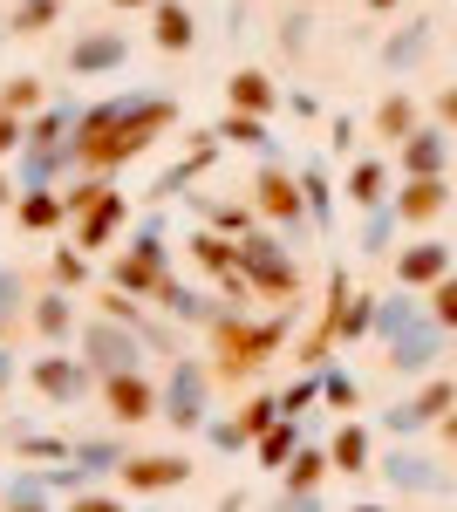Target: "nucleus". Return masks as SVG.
<instances>
[{"mask_svg": "<svg viewBox=\"0 0 457 512\" xmlns=\"http://www.w3.org/2000/svg\"><path fill=\"white\" fill-rule=\"evenodd\" d=\"M178 117L164 96H110V103H96V110H82L76 130L62 137V171L69 164H89V171H110V164L137 158L144 144H151L164 123Z\"/></svg>", "mask_w": 457, "mask_h": 512, "instance_id": "1", "label": "nucleus"}, {"mask_svg": "<svg viewBox=\"0 0 457 512\" xmlns=\"http://www.w3.org/2000/svg\"><path fill=\"white\" fill-rule=\"evenodd\" d=\"M82 355H89V369H96V376L137 369V328H130V321H116V315L89 321V328H82Z\"/></svg>", "mask_w": 457, "mask_h": 512, "instance_id": "2", "label": "nucleus"}, {"mask_svg": "<svg viewBox=\"0 0 457 512\" xmlns=\"http://www.w3.org/2000/svg\"><path fill=\"white\" fill-rule=\"evenodd\" d=\"M28 383H35L41 396H48V403H55V410H69V403H82V396H89V355H41L35 369H28Z\"/></svg>", "mask_w": 457, "mask_h": 512, "instance_id": "3", "label": "nucleus"}, {"mask_svg": "<svg viewBox=\"0 0 457 512\" xmlns=\"http://www.w3.org/2000/svg\"><path fill=\"white\" fill-rule=\"evenodd\" d=\"M280 342V321L267 328H239V321H219V376H246V369H260V355Z\"/></svg>", "mask_w": 457, "mask_h": 512, "instance_id": "4", "label": "nucleus"}, {"mask_svg": "<svg viewBox=\"0 0 457 512\" xmlns=\"http://www.w3.org/2000/svg\"><path fill=\"white\" fill-rule=\"evenodd\" d=\"M157 417H164V424H178V431L205 424V369H198V362H178V369H171V383H164V403H157Z\"/></svg>", "mask_w": 457, "mask_h": 512, "instance_id": "5", "label": "nucleus"}, {"mask_svg": "<svg viewBox=\"0 0 457 512\" xmlns=\"http://www.w3.org/2000/svg\"><path fill=\"white\" fill-rule=\"evenodd\" d=\"M103 396H110V417H116V424H151L157 403H164V390H151L137 369H116V376H103Z\"/></svg>", "mask_w": 457, "mask_h": 512, "instance_id": "6", "label": "nucleus"}, {"mask_svg": "<svg viewBox=\"0 0 457 512\" xmlns=\"http://www.w3.org/2000/svg\"><path fill=\"white\" fill-rule=\"evenodd\" d=\"M116 478H123L130 492H171V485H185V478H191V465H185V458H171V451H157V458H123Z\"/></svg>", "mask_w": 457, "mask_h": 512, "instance_id": "7", "label": "nucleus"}, {"mask_svg": "<svg viewBox=\"0 0 457 512\" xmlns=\"http://www.w3.org/2000/svg\"><path fill=\"white\" fill-rule=\"evenodd\" d=\"M239 274L260 280L267 294H294V267H287V253H280L273 239H253V246L239 253Z\"/></svg>", "mask_w": 457, "mask_h": 512, "instance_id": "8", "label": "nucleus"}, {"mask_svg": "<svg viewBox=\"0 0 457 512\" xmlns=\"http://www.w3.org/2000/svg\"><path fill=\"white\" fill-rule=\"evenodd\" d=\"M123 55H130L123 35H76V48H69V76H110V69H123Z\"/></svg>", "mask_w": 457, "mask_h": 512, "instance_id": "9", "label": "nucleus"}, {"mask_svg": "<svg viewBox=\"0 0 457 512\" xmlns=\"http://www.w3.org/2000/svg\"><path fill=\"white\" fill-rule=\"evenodd\" d=\"M123 219H130V198H123V192H103L96 205H89V212H82V226H76V246H82V253H96V246H110V233L123 226Z\"/></svg>", "mask_w": 457, "mask_h": 512, "instance_id": "10", "label": "nucleus"}, {"mask_svg": "<svg viewBox=\"0 0 457 512\" xmlns=\"http://www.w3.org/2000/svg\"><path fill=\"white\" fill-rule=\"evenodd\" d=\"M396 274H403V287H430V280H444V274H451V246L423 239V246H410V253L396 260Z\"/></svg>", "mask_w": 457, "mask_h": 512, "instance_id": "11", "label": "nucleus"}, {"mask_svg": "<svg viewBox=\"0 0 457 512\" xmlns=\"http://www.w3.org/2000/svg\"><path fill=\"white\" fill-rule=\"evenodd\" d=\"M396 212H403L410 226H423V219H437V212H444V178H437V171H423V178H410V185H403V198H396Z\"/></svg>", "mask_w": 457, "mask_h": 512, "instance_id": "12", "label": "nucleus"}, {"mask_svg": "<svg viewBox=\"0 0 457 512\" xmlns=\"http://www.w3.org/2000/svg\"><path fill=\"white\" fill-rule=\"evenodd\" d=\"M260 205H267L273 219H301V185H294V171H260Z\"/></svg>", "mask_w": 457, "mask_h": 512, "instance_id": "13", "label": "nucleus"}, {"mask_svg": "<svg viewBox=\"0 0 457 512\" xmlns=\"http://www.w3.org/2000/svg\"><path fill=\"white\" fill-rule=\"evenodd\" d=\"M28 321H35V335H48V342H69V335H76V308H69V294H62V287H55V294H41Z\"/></svg>", "mask_w": 457, "mask_h": 512, "instance_id": "14", "label": "nucleus"}, {"mask_svg": "<svg viewBox=\"0 0 457 512\" xmlns=\"http://www.w3.org/2000/svg\"><path fill=\"white\" fill-rule=\"evenodd\" d=\"M157 48H164V55H185L191 48V7H178V0H157Z\"/></svg>", "mask_w": 457, "mask_h": 512, "instance_id": "15", "label": "nucleus"}, {"mask_svg": "<svg viewBox=\"0 0 457 512\" xmlns=\"http://www.w3.org/2000/svg\"><path fill=\"white\" fill-rule=\"evenodd\" d=\"M62 192H48V185H35V192H21V226L28 233H48V226H62Z\"/></svg>", "mask_w": 457, "mask_h": 512, "instance_id": "16", "label": "nucleus"}, {"mask_svg": "<svg viewBox=\"0 0 457 512\" xmlns=\"http://www.w3.org/2000/svg\"><path fill=\"white\" fill-rule=\"evenodd\" d=\"M226 89H232V110H253V117H260V110H273V82L260 76V69H239Z\"/></svg>", "mask_w": 457, "mask_h": 512, "instance_id": "17", "label": "nucleus"}, {"mask_svg": "<svg viewBox=\"0 0 457 512\" xmlns=\"http://www.w3.org/2000/svg\"><path fill=\"white\" fill-rule=\"evenodd\" d=\"M437 410H451V390H444V383H437V390H423L417 403H403V410H396L389 424H396V431H417V424H430Z\"/></svg>", "mask_w": 457, "mask_h": 512, "instance_id": "18", "label": "nucleus"}, {"mask_svg": "<svg viewBox=\"0 0 457 512\" xmlns=\"http://www.w3.org/2000/svg\"><path fill=\"white\" fill-rule=\"evenodd\" d=\"M191 253H198V267H212V274H232V267H239V246H226V233H198Z\"/></svg>", "mask_w": 457, "mask_h": 512, "instance_id": "19", "label": "nucleus"}, {"mask_svg": "<svg viewBox=\"0 0 457 512\" xmlns=\"http://www.w3.org/2000/svg\"><path fill=\"white\" fill-rule=\"evenodd\" d=\"M0 110H7V117H35V110H41V82L35 76H14L7 89H0Z\"/></svg>", "mask_w": 457, "mask_h": 512, "instance_id": "20", "label": "nucleus"}, {"mask_svg": "<svg viewBox=\"0 0 457 512\" xmlns=\"http://www.w3.org/2000/svg\"><path fill=\"white\" fill-rule=\"evenodd\" d=\"M69 458H76V472H116V465H123V451L103 444V437H96V444H69Z\"/></svg>", "mask_w": 457, "mask_h": 512, "instance_id": "21", "label": "nucleus"}, {"mask_svg": "<svg viewBox=\"0 0 457 512\" xmlns=\"http://www.w3.org/2000/svg\"><path fill=\"white\" fill-rule=\"evenodd\" d=\"M423 171H444V137H430V130L410 137V178H423Z\"/></svg>", "mask_w": 457, "mask_h": 512, "instance_id": "22", "label": "nucleus"}, {"mask_svg": "<svg viewBox=\"0 0 457 512\" xmlns=\"http://www.w3.org/2000/svg\"><path fill=\"white\" fill-rule=\"evenodd\" d=\"M376 123H382V137H410V130H417V110H410V96H389Z\"/></svg>", "mask_w": 457, "mask_h": 512, "instance_id": "23", "label": "nucleus"}, {"mask_svg": "<svg viewBox=\"0 0 457 512\" xmlns=\"http://www.w3.org/2000/svg\"><path fill=\"white\" fill-rule=\"evenodd\" d=\"M382 185H389V171H382V164H362V171L348 178V198H355V205H376Z\"/></svg>", "mask_w": 457, "mask_h": 512, "instance_id": "24", "label": "nucleus"}, {"mask_svg": "<svg viewBox=\"0 0 457 512\" xmlns=\"http://www.w3.org/2000/svg\"><path fill=\"white\" fill-rule=\"evenodd\" d=\"M0 499H7V506H48V499H55V485H48V478H14Z\"/></svg>", "mask_w": 457, "mask_h": 512, "instance_id": "25", "label": "nucleus"}, {"mask_svg": "<svg viewBox=\"0 0 457 512\" xmlns=\"http://www.w3.org/2000/svg\"><path fill=\"white\" fill-rule=\"evenodd\" d=\"M62 14V0H21V14H14V35H35Z\"/></svg>", "mask_w": 457, "mask_h": 512, "instance_id": "26", "label": "nucleus"}, {"mask_svg": "<svg viewBox=\"0 0 457 512\" xmlns=\"http://www.w3.org/2000/svg\"><path fill=\"white\" fill-rule=\"evenodd\" d=\"M219 137H226V144H267V130H260V117H253V110H246V117L232 110V117L219 123Z\"/></svg>", "mask_w": 457, "mask_h": 512, "instance_id": "27", "label": "nucleus"}, {"mask_svg": "<svg viewBox=\"0 0 457 512\" xmlns=\"http://www.w3.org/2000/svg\"><path fill=\"white\" fill-rule=\"evenodd\" d=\"M287 451H294V424H280V417H273L267 431H260V458H267V465H280Z\"/></svg>", "mask_w": 457, "mask_h": 512, "instance_id": "28", "label": "nucleus"}, {"mask_svg": "<svg viewBox=\"0 0 457 512\" xmlns=\"http://www.w3.org/2000/svg\"><path fill=\"white\" fill-rule=\"evenodd\" d=\"M362 458H369V437H362V431H342V437H335V465H342V472H355Z\"/></svg>", "mask_w": 457, "mask_h": 512, "instance_id": "29", "label": "nucleus"}, {"mask_svg": "<svg viewBox=\"0 0 457 512\" xmlns=\"http://www.w3.org/2000/svg\"><path fill=\"white\" fill-rule=\"evenodd\" d=\"M21 458H41V465H62V458H69V444H62V437H21Z\"/></svg>", "mask_w": 457, "mask_h": 512, "instance_id": "30", "label": "nucleus"}, {"mask_svg": "<svg viewBox=\"0 0 457 512\" xmlns=\"http://www.w3.org/2000/svg\"><path fill=\"white\" fill-rule=\"evenodd\" d=\"M82 246H69V253H55V287H82Z\"/></svg>", "mask_w": 457, "mask_h": 512, "instance_id": "31", "label": "nucleus"}, {"mask_svg": "<svg viewBox=\"0 0 457 512\" xmlns=\"http://www.w3.org/2000/svg\"><path fill=\"white\" fill-rule=\"evenodd\" d=\"M273 417H280V403H267V396H260V403H246V417H239V431L246 437H260L273 424Z\"/></svg>", "mask_w": 457, "mask_h": 512, "instance_id": "32", "label": "nucleus"}, {"mask_svg": "<svg viewBox=\"0 0 457 512\" xmlns=\"http://www.w3.org/2000/svg\"><path fill=\"white\" fill-rule=\"evenodd\" d=\"M14 315H21V274H0V335Z\"/></svg>", "mask_w": 457, "mask_h": 512, "instance_id": "33", "label": "nucleus"}, {"mask_svg": "<svg viewBox=\"0 0 457 512\" xmlns=\"http://www.w3.org/2000/svg\"><path fill=\"white\" fill-rule=\"evenodd\" d=\"M314 478H321V451H301V458H294V499H307Z\"/></svg>", "mask_w": 457, "mask_h": 512, "instance_id": "34", "label": "nucleus"}, {"mask_svg": "<svg viewBox=\"0 0 457 512\" xmlns=\"http://www.w3.org/2000/svg\"><path fill=\"white\" fill-rule=\"evenodd\" d=\"M437 328H457V280H437Z\"/></svg>", "mask_w": 457, "mask_h": 512, "instance_id": "35", "label": "nucleus"}, {"mask_svg": "<svg viewBox=\"0 0 457 512\" xmlns=\"http://www.w3.org/2000/svg\"><path fill=\"white\" fill-rule=\"evenodd\" d=\"M14 144H28V137H21V117H7V110H0V158H7Z\"/></svg>", "mask_w": 457, "mask_h": 512, "instance_id": "36", "label": "nucleus"}, {"mask_svg": "<svg viewBox=\"0 0 457 512\" xmlns=\"http://www.w3.org/2000/svg\"><path fill=\"white\" fill-rule=\"evenodd\" d=\"M212 444H219V451H239L246 431H239V424H212Z\"/></svg>", "mask_w": 457, "mask_h": 512, "instance_id": "37", "label": "nucleus"}, {"mask_svg": "<svg viewBox=\"0 0 457 512\" xmlns=\"http://www.w3.org/2000/svg\"><path fill=\"white\" fill-rule=\"evenodd\" d=\"M7 376H14V355L0 349V390H7Z\"/></svg>", "mask_w": 457, "mask_h": 512, "instance_id": "38", "label": "nucleus"}, {"mask_svg": "<svg viewBox=\"0 0 457 512\" xmlns=\"http://www.w3.org/2000/svg\"><path fill=\"white\" fill-rule=\"evenodd\" d=\"M437 110H444V117H451V123H457V89H451V96H444V103H437Z\"/></svg>", "mask_w": 457, "mask_h": 512, "instance_id": "39", "label": "nucleus"}, {"mask_svg": "<svg viewBox=\"0 0 457 512\" xmlns=\"http://www.w3.org/2000/svg\"><path fill=\"white\" fill-rule=\"evenodd\" d=\"M7 198H14V178H7V171H0V205H7Z\"/></svg>", "mask_w": 457, "mask_h": 512, "instance_id": "40", "label": "nucleus"}, {"mask_svg": "<svg viewBox=\"0 0 457 512\" xmlns=\"http://www.w3.org/2000/svg\"><path fill=\"white\" fill-rule=\"evenodd\" d=\"M110 7H157V0H110Z\"/></svg>", "mask_w": 457, "mask_h": 512, "instance_id": "41", "label": "nucleus"}, {"mask_svg": "<svg viewBox=\"0 0 457 512\" xmlns=\"http://www.w3.org/2000/svg\"><path fill=\"white\" fill-rule=\"evenodd\" d=\"M444 437H451V444H457V417H451V424H444Z\"/></svg>", "mask_w": 457, "mask_h": 512, "instance_id": "42", "label": "nucleus"}, {"mask_svg": "<svg viewBox=\"0 0 457 512\" xmlns=\"http://www.w3.org/2000/svg\"><path fill=\"white\" fill-rule=\"evenodd\" d=\"M376 7H396V0H376Z\"/></svg>", "mask_w": 457, "mask_h": 512, "instance_id": "43", "label": "nucleus"}]
</instances>
